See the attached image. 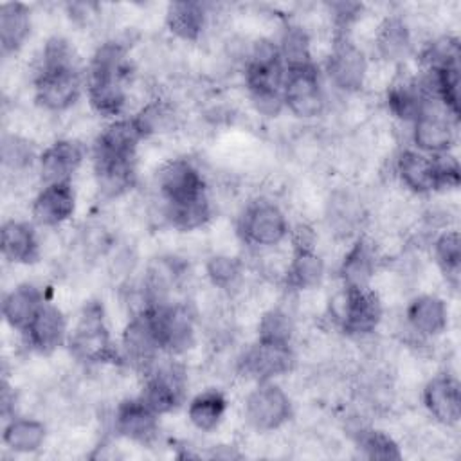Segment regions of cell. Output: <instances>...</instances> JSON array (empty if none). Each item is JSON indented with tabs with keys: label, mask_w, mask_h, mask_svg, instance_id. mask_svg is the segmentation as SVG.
<instances>
[{
	"label": "cell",
	"mask_w": 461,
	"mask_h": 461,
	"mask_svg": "<svg viewBox=\"0 0 461 461\" xmlns=\"http://www.w3.org/2000/svg\"><path fill=\"white\" fill-rule=\"evenodd\" d=\"M146 135L135 115H124L99 131L92 146V166L99 191L108 198H117L135 184L137 148Z\"/></svg>",
	"instance_id": "6da1fadb"
},
{
	"label": "cell",
	"mask_w": 461,
	"mask_h": 461,
	"mask_svg": "<svg viewBox=\"0 0 461 461\" xmlns=\"http://www.w3.org/2000/svg\"><path fill=\"white\" fill-rule=\"evenodd\" d=\"M164 220L176 230H196L212 216L207 182L189 158H171L157 173Z\"/></svg>",
	"instance_id": "7a4b0ae2"
},
{
	"label": "cell",
	"mask_w": 461,
	"mask_h": 461,
	"mask_svg": "<svg viewBox=\"0 0 461 461\" xmlns=\"http://www.w3.org/2000/svg\"><path fill=\"white\" fill-rule=\"evenodd\" d=\"M85 92V74L79 70L68 40L52 36L45 41L32 79L34 101L50 113L70 110Z\"/></svg>",
	"instance_id": "3957f363"
},
{
	"label": "cell",
	"mask_w": 461,
	"mask_h": 461,
	"mask_svg": "<svg viewBox=\"0 0 461 461\" xmlns=\"http://www.w3.org/2000/svg\"><path fill=\"white\" fill-rule=\"evenodd\" d=\"M130 74L128 50L121 41H104L95 49L85 72V94L97 115L110 121L124 117Z\"/></svg>",
	"instance_id": "277c9868"
},
{
	"label": "cell",
	"mask_w": 461,
	"mask_h": 461,
	"mask_svg": "<svg viewBox=\"0 0 461 461\" xmlns=\"http://www.w3.org/2000/svg\"><path fill=\"white\" fill-rule=\"evenodd\" d=\"M68 353L81 364L99 366V364H122L121 351L115 348L103 303L92 299L79 310L74 326L68 330L67 339Z\"/></svg>",
	"instance_id": "5b68a950"
},
{
	"label": "cell",
	"mask_w": 461,
	"mask_h": 461,
	"mask_svg": "<svg viewBox=\"0 0 461 461\" xmlns=\"http://www.w3.org/2000/svg\"><path fill=\"white\" fill-rule=\"evenodd\" d=\"M402 185L414 194L448 191L459 185V164L452 153L427 155L414 148H405L394 162Z\"/></svg>",
	"instance_id": "8992f818"
},
{
	"label": "cell",
	"mask_w": 461,
	"mask_h": 461,
	"mask_svg": "<svg viewBox=\"0 0 461 461\" xmlns=\"http://www.w3.org/2000/svg\"><path fill=\"white\" fill-rule=\"evenodd\" d=\"M331 321L349 337H367L378 330L384 317L380 295L371 288L340 286L330 299Z\"/></svg>",
	"instance_id": "52a82bcc"
},
{
	"label": "cell",
	"mask_w": 461,
	"mask_h": 461,
	"mask_svg": "<svg viewBox=\"0 0 461 461\" xmlns=\"http://www.w3.org/2000/svg\"><path fill=\"white\" fill-rule=\"evenodd\" d=\"M144 312L166 357H178L193 348L196 317L187 303L164 301L146 306Z\"/></svg>",
	"instance_id": "ba28073f"
},
{
	"label": "cell",
	"mask_w": 461,
	"mask_h": 461,
	"mask_svg": "<svg viewBox=\"0 0 461 461\" xmlns=\"http://www.w3.org/2000/svg\"><path fill=\"white\" fill-rule=\"evenodd\" d=\"M290 221L283 207L270 198L249 202L238 218V234L256 249H274L290 236Z\"/></svg>",
	"instance_id": "9c48e42d"
},
{
	"label": "cell",
	"mask_w": 461,
	"mask_h": 461,
	"mask_svg": "<svg viewBox=\"0 0 461 461\" xmlns=\"http://www.w3.org/2000/svg\"><path fill=\"white\" fill-rule=\"evenodd\" d=\"M326 88L322 72L315 61L297 67H288L283 81V103L297 119H315L326 110Z\"/></svg>",
	"instance_id": "30bf717a"
},
{
	"label": "cell",
	"mask_w": 461,
	"mask_h": 461,
	"mask_svg": "<svg viewBox=\"0 0 461 461\" xmlns=\"http://www.w3.org/2000/svg\"><path fill=\"white\" fill-rule=\"evenodd\" d=\"M187 394V375L175 357L158 360L148 373L139 393L140 400L158 416L176 411Z\"/></svg>",
	"instance_id": "8fae6325"
},
{
	"label": "cell",
	"mask_w": 461,
	"mask_h": 461,
	"mask_svg": "<svg viewBox=\"0 0 461 461\" xmlns=\"http://www.w3.org/2000/svg\"><path fill=\"white\" fill-rule=\"evenodd\" d=\"M294 416V402L290 394L272 382H259L249 391L243 402V418L256 432H274Z\"/></svg>",
	"instance_id": "7c38bea8"
},
{
	"label": "cell",
	"mask_w": 461,
	"mask_h": 461,
	"mask_svg": "<svg viewBox=\"0 0 461 461\" xmlns=\"http://www.w3.org/2000/svg\"><path fill=\"white\" fill-rule=\"evenodd\" d=\"M297 355L292 342H276L258 339L245 348L238 358V371L241 376L259 382H272L294 371Z\"/></svg>",
	"instance_id": "4fadbf2b"
},
{
	"label": "cell",
	"mask_w": 461,
	"mask_h": 461,
	"mask_svg": "<svg viewBox=\"0 0 461 461\" xmlns=\"http://www.w3.org/2000/svg\"><path fill=\"white\" fill-rule=\"evenodd\" d=\"M457 119L432 95L420 115L411 122L412 148L427 155L450 153L456 144Z\"/></svg>",
	"instance_id": "5bb4252c"
},
{
	"label": "cell",
	"mask_w": 461,
	"mask_h": 461,
	"mask_svg": "<svg viewBox=\"0 0 461 461\" xmlns=\"http://www.w3.org/2000/svg\"><path fill=\"white\" fill-rule=\"evenodd\" d=\"M367 70L369 59L366 52L349 34H337L324 65V74L330 83L344 94H357L366 85Z\"/></svg>",
	"instance_id": "9a60e30c"
},
{
	"label": "cell",
	"mask_w": 461,
	"mask_h": 461,
	"mask_svg": "<svg viewBox=\"0 0 461 461\" xmlns=\"http://www.w3.org/2000/svg\"><path fill=\"white\" fill-rule=\"evenodd\" d=\"M119 351L122 364L131 366L142 375L148 373L164 355L144 310L135 312L130 317L121 335Z\"/></svg>",
	"instance_id": "2e32d148"
},
{
	"label": "cell",
	"mask_w": 461,
	"mask_h": 461,
	"mask_svg": "<svg viewBox=\"0 0 461 461\" xmlns=\"http://www.w3.org/2000/svg\"><path fill=\"white\" fill-rule=\"evenodd\" d=\"M68 330L63 310L47 301L20 335L31 351L38 355H50L61 346H67Z\"/></svg>",
	"instance_id": "e0dca14e"
},
{
	"label": "cell",
	"mask_w": 461,
	"mask_h": 461,
	"mask_svg": "<svg viewBox=\"0 0 461 461\" xmlns=\"http://www.w3.org/2000/svg\"><path fill=\"white\" fill-rule=\"evenodd\" d=\"M76 205L77 198L72 182L43 184L31 202V216L38 227L54 229L74 216Z\"/></svg>",
	"instance_id": "ac0fdd59"
},
{
	"label": "cell",
	"mask_w": 461,
	"mask_h": 461,
	"mask_svg": "<svg viewBox=\"0 0 461 461\" xmlns=\"http://www.w3.org/2000/svg\"><path fill=\"white\" fill-rule=\"evenodd\" d=\"M158 418L160 416L137 394L124 398L115 405L112 423L117 436L133 443L149 445L158 436Z\"/></svg>",
	"instance_id": "d6986e66"
},
{
	"label": "cell",
	"mask_w": 461,
	"mask_h": 461,
	"mask_svg": "<svg viewBox=\"0 0 461 461\" xmlns=\"http://www.w3.org/2000/svg\"><path fill=\"white\" fill-rule=\"evenodd\" d=\"M85 146L76 139H56L45 146L36 162L41 185L52 182H72L85 160Z\"/></svg>",
	"instance_id": "ffe728a7"
},
{
	"label": "cell",
	"mask_w": 461,
	"mask_h": 461,
	"mask_svg": "<svg viewBox=\"0 0 461 461\" xmlns=\"http://www.w3.org/2000/svg\"><path fill=\"white\" fill-rule=\"evenodd\" d=\"M423 407L438 423L445 427H456L461 418V387L459 380L443 371L434 375L421 393Z\"/></svg>",
	"instance_id": "44dd1931"
},
{
	"label": "cell",
	"mask_w": 461,
	"mask_h": 461,
	"mask_svg": "<svg viewBox=\"0 0 461 461\" xmlns=\"http://www.w3.org/2000/svg\"><path fill=\"white\" fill-rule=\"evenodd\" d=\"M34 221L9 218L0 227V254L11 265H34L41 258V241Z\"/></svg>",
	"instance_id": "7402d4cb"
},
{
	"label": "cell",
	"mask_w": 461,
	"mask_h": 461,
	"mask_svg": "<svg viewBox=\"0 0 461 461\" xmlns=\"http://www.w3.org/2000/svg\"><path fill=\"white\" fill-rule=\"evenodd\" d=\"M405 324L418 339H434L448 326V306L436 294L414 295L405 308Z\"/></svg>",
	"instance_id": "603a6c76"
},
{
	"label": "cell",
	"mask_w": 461,
	"mask_h": 461,
	"mask_svg": "<svg viewBox=\"0 0 461 461\" xmlns=\"http://www.w3.org/2000/svg\"><path fill=\"white\" fill-rule=\"evenodd\" d=\"M47 301L43 286L31 281L18 283L2 299V317L11 330L22 333Z\"/></svg>",
	"instance_id": "cb8c5ba5"
},
{
	"label": "cell",
	"mask_w": 461,
	"mask_h": 461,
	"mask_svg": "<svg viewBox=\"0 0 461 461\" xmlns=\"http://www.w3.org/2000/svg\"><path fill=\"white\" fill-rule=\"evenodd\" d=\"M326 276V263L313 243L294 245L292 258L285 270V285L294 292H306L321 286Z\"/></svg>",
	"instance_id": "d4e9b609"
},
{
	"label": "cell",
	"mask_w": 461,
	"mask_h": 461,
	"mask_svg": "<svg viewBox=\"0 0 461 461\" xmlns=\"http://www.w3.org/2000/svg\"><path fill=\"white\" fill-rule=\"evenodd\" d=\"M376 249L371 240L366 236H357L349 249L346 250L340 267L339 277L342 286L348 288H366L371 286V279L376 272Z\"/></svg>",
	"instance_id": "484cf974"
},
{
	"label": "cell",
	"mask_w": 461,
	"mask_h": 461,
	"mask_svg": "<svg viewBox=\"0 0 461 461\" xmlns=\"http://www.w3.org/2000/svg\"><path fill=\"white\" fill-rule=\"evenodd\" d=\"M432 97L427 79L403 77L394 81L385 94L387 110L403 122H412Z\"/></svg>",
	"instance_id": "4316f807"
},
{
	"label": "cell",
	"mask_w": 461,
	"mask_h": 461,
	"mask_svg": "<svg viewBox=\"0 0 461 461\" xmlns=\"http://www.w3.org/2000/svg\"><path fill=\"white\" fill-rule=\"evenodd\" d=\"M47 439V425L31 416H11L4 420L2 443L13 454H34Z\"/></svg>",
	"instance_id": "83f0119b"
},
{
	"label": "cell",
	"mask_w": 461,
	"mask_h": 461,
	"mask_svg": "<svg viewBox=\"0 0 461 461\" xmlns=\"http://www.w3.org/2000/svg\"><path fill=\"white\" fill-rule=\"evenodd\" d=\"M32 29L29 5L22 2H2L0 5V47L4 56L23 49Z\"/></svg>",
	"instance_id": "f1b7e54d"
},
{
	"label": "cell",
	"mask_w": 461,
	"mask_h": 461,
	"mask_svg": "<svg viewBox=\"0 0 461 461\" xmlns=\"http://www.w3.org/2000/svg\"><path fill=\"white\" fill-rule=\"evenodd\" d=\"M207 9L200 2H171L166 9V27L182 41H198L207 27Z\"/></svg>",
	"instance_id": "f546056e"
},
{
	"label": "cell",
	"mask_w": 461,
	"mask_h": 461,
	"mask_svg": "<svg viewBox=\"0 0 461 461\" xmlns=\"http://www.w3.org/2000/svg\"><path fill=\"white\" fill-rule=\"evenodd\" d=\"M227 409H229L227 396L220 389L209 387V389H203V391L196 393L187 402L185 414H187L189 423L196 430L212 432L225 420Z\"/></svg>",
	"instance_id": "4dcf8cb0"
},
{
	"label": "cell",
	"mask_w": 461,
	"mask_h": 461,
	"mask_svg": "<svg viewBox=\"0 0 461 461\" xmlns=\"http://www.w3.org/2000/svg\"><path fill=\"white\" fill-rule=\"evenodd\" d=\"M376 54L389 63H402L412 54V34L400 16H387L375 36Z\"/></svg>",
	"instance_id": "1f68e13d"
},
{
	"label": "cell",
	"mask_w": 461,
	"mask_h": 461,
	"mask_svg": "<svg viewBox=\"0 0 461 461\" xmlns=\"http://www.w3.org/2000/svg\"><path fill=\"white\" fill-rule=\"evenodd\" d=\"M432 252L434 259L445 276L447 283L452 285V288H457L459 285V272H461V238L459 230L447 229L439 232L432 241Z\"/></svg>",
	"instance_id": "d6a6232c"
},
{
	"label": "cell",
	"mask_w": 461,
	"mask_h": 461,
	"mask_svg": "<svg viewBox=\"0 0 461 461\" xmlns=\"http://www.w3.org/2000/svg\"><path fill=\"white\" fill-rule=\"evenodd\" d=\"M353 441L358 452L367 459H400V445L384 430L375 427H357L353 430Z\"/></svg>",
	"instance_id": "836d02e7"
},
{
	"label": "cell",
	"mask_w": 461,
	"mask_h": 461,
	"mask_svg": "<svg viewBox=\"0 0 461 461\" xmlns=\"http://www.w3.org/2000/svg\"><path fill=\"white\" fill-rule=\"evenodd\" d=\"M285 68L312 63V40L304 27L297 23H288L277 41Z\"/></svg>",
	"instance_id": "e575fe53"
},
{
	"label": "cell",
	"mask_w": 461,
	"mask_h": 461,
	"mask_svg": "<svg viewBox=\"0 0 461 461\" xmlns=\"http://www.w3.org/2000/svg\"><path fill=\"white\" fill-rule=\"evenodd\" d=\"M243 276V263L240 258L229 254H212L205 261V277L218 290H232Z\"/></svg>",
	"instance_id": "d590c367"
},
{
	"label": "cell",
	"mask_w": 461,
	"mask_h": 461,
	"mask_svg": "<svg viewBox=\"0 0 461 461\" xmlns=\"http://www.w3.org/2000/svg\"><path fill=\"white\" fill-rule=\"evenodd\" d=\"M38 155L31 142L14 135V133H5L2 137V164L9 171H25L27 167L34 166L38 162Z\"/></svg>",
	"instance_id": "8d00e7d4"
},
{
	"label": "cell",
	"mask_w": 461,
	"mask_h": 461,
	"mask_svg": "<svg viewBox=\"0 0 461 461\" xmlns=\"http://www.w3.org/2000/svg\"><path fill=\"white\" fill-rule=\"evenodd\" d=\"M294 333H295V324L292 315L279 306L267 310L259 319L258 339L294 344Z\"/></svg>",
	"instance_id": "74e56055"
}]
</instances>
